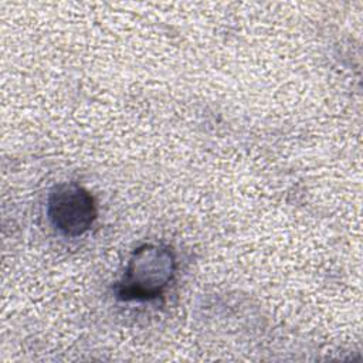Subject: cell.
Returning <instances> with one entry per match:
<instances>
[{
  "mask_svg": "<svg viewBox=\"0 0 363 363\" xmlns=\"http://www.w3.org/2000/svg\"><path fill=\"white\" fill-rule=\"evenodd\" d=\"M47 214L51 224L64 235L84 234L96 218L94 197L75 183H60L48 194Z\"/></svg>",
  "mask_w": 363,
  "mask_h": 363,
  "instance_id": "2",
  "label": "cell"
},
{
  "mask_svg": "<svg viewBox=\"0 0 363 363\" xmlns=\"http://www.w3.org/2000/svg\"><path fill=\"white\" fill-rule=\"evenodd\" d=\"M176 259L169 247L145 244L129 258L116 294L122 301H147L159 296L172 281Z\"/></svg>",
  "mask_w": 363,
  "mask_h": 363,
  "instance_id": "1",
  "label": "cell"
}]
</instances>
